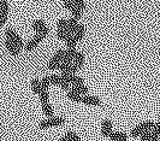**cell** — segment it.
I'll use <instances>...</instances> for the list:
<instances>
[{
    "mask_svg": "<svg viewBox=\"0 0 160 141\" xmlns=\"http://www.w3.org/2000/svg\"><path fill=\"white\" fill-rule=\"evenodd\" d=\"M66 122V119L64 117H49L45 121H41L39 123V128L40 129H49L53 127H59L63 125Z\"/></svg>",
    "mask_w": 160,
    "mask_h": 141,
    "instance_id": "6da1fadb",
    "label": "cell"
},
{
    "mask_svg": "<svg viewBox=\"0 0 160 141\" xmlns=\"http://www.w3.org/2000/svg\"><path fill=\"white\" fill-rule=\"evenodd\" d=\"M155 124L154 122L152 121H144L143 123H141V124L136 125L132 130H131V133L130 135L132 136V138H137V136H141L144 132H148V130H151L153 128V125Z\"/></svg>",
    "mask_w": 160,
    "mask_h": 141,
    "instance_id": "7a4b0ae2",
    "label": "cell"
},
{
    "mask_svg": "<svg viewBox=\"0 0 160 141\" xmlns=\"http://www.w3.org/2000/svg\"><path fill=\"white\" fill-rule=\"evenodd\" d=\"M32 29L35 30V33H36L38 35H40L42 39L47 38L48 33H49L48 27L45 24V22H43L42 19H36V21H34V22H32Z\"/></svg>",
    "mask_w": 160,
    "mask_h": 141,
    "instance_id": "3957f363",
    "label": "cell"
},
{
    "mask_svg": "<svg viewBox=\"0 0 160 141\" xmlns=\"http://www.w3.org/2000/svg\"><path fill=\"white\" fill-rule=\"evenodd\" d=\"M5 36H6V39L11 40V41H12V42H13L21 51H22V48L24 47L23 40H22V38H21V36H19L12 28H8V29L5 30Z\"/></svg>",
    "mask_w": 160,
    "mask_h": 141,
    "instance_id": "277c9868",
    "label": "cell"
},
{
    "mask_svg": "<svg viewBox=\"0 0 160 141\" xmlns=\"http://www.w3.org/2000/svg\"><path fill=\"white\" fill-rule=\"evenodd\" d=\"M82 102L86 104V105H89V106H100L101 105V100L95 97V95H83L82 97Z\"/></svg>",
    "mask_w": 160,
    "mask_h": 141,
    "instance_id": "5b68a950",
    "label": "cell"
},
{
    "mask_svg": "<svg viewBox=\"0 0 160 141\" xmlns=\"http://www.w3.org/2000/svg\"><path fill=\"white\" fill-rule=\"evenodd\" d=\"M112 132V122L108 118H105L102 121V123H101V135L104 138H108Z\"/></svg>",
    "mask_w": 160,
    "mask_h": 141,
    "instance_id": "8992f818",
    "label": "cell"
},
{
    "mask_svg": "<svg viewBox=\"0 0 160 141\" xmlns=\"http://www.w3.org/2000/svg\"><path fill=\"white\" fill-rule=\"evenodd\" d=\"M42 38H41L40 35H35L34 38H32V40H29L28 42H27V45L24 46V48H25V51H28V52H30V51H32V50H35L36 47L39 46V44H40L41 41H42Z\"/></svg>",
    "mask_w": 160,
    "mask_h": 141,
    "instance_id": "52a82bcc",
    "label": "cell"
},
{
    "mask_svg": "<svg viewBox=\"0 0 160 141\" xmlns=\"http://www.w3.org/2000/svg\"><path fill=\"white\" fill-rule=\"evenodd\" d=\"M5 47H6V50L8 51V53L11 55H13V57H16V55H18L21 53V50H19L11 40H8V39L5 40Z\"/></svg>",
    "mask_w": 160,
    "mask_h": 141,
    "instance_id": "ba28073f",
    "label": "cell"
},
{
    "mask_svg": "<svg viewBox=\"0 0 160 141\" xmlns=\"http://www.w3.org/2000/svg\"><path fill=\"white\" fill-rule=\"evenodd\" d=\"M76 53H77V51H76V47L68 48V50L65 51V55H64V58H63V60H62V62L72 63V62H73V58H75Z\"/></svg>",
    "mask_w": 160,
    "mask_h": 141,
    "instance_id": "9c48e42d",
    "label": "cell"
},
{
    "mask_svg": "<svg viewBox=\"0 0 160 141\" xmlns=\"http://www.w3.org/2000/svg\"><path fill=\"white\" fill-rule=\"evenodd\" d=\"M110 140L113 141H127L128 140V135L123 132H112L110 134Z\"/></svg>",
    "mask_w": 160,
    "mask_h": 141,
    "instance_id": "30bf717a",
    "label": "cell"
},
{
    "mask_svg": "<svg viewBox=\"0 0 160 141\" xmlns=\"http://www.w3.org/2000/svg\"><path fill=\"white\" fill-rule=\"evenodd\" d=\"M66 95H68V98L73 102H82V95L78 93H76L73 89H69V91H66Z\"/></svg>",
    "mask_w": 160,
    "mask_h": 141,
    "instance_id": "8fae6325",
    "label": "cell"
},
{
    "mask_svg": "<svg viewBox=\"0 0 160 141\" xmlns=\"http://www.w3.org/2000/svg\"><path fill=\"white\" fill-rule=\"evenodd\" d=\"M86 62V55H83V53H81V52H77L76 55H75V58H73V64L75 65H77L78 68H82L83 66V64Z\"/></svg>",
    "mask_w": 160,
    "mask_h": 141,
    "instance_id": "7c38bea8",
    "label": "cell"
},
{
    "mask_svg": "<svg viewBox=\"0 0 160 141\" xmlns=\"http://www.w3.org/2000/svg\"><path fill=\"white\" fill-rule=\"evenodd\" d=\"M71 89H73L76 93L81 94L82 97H83V95H87V94H88V92H89V88L86 86L84 83H82V85H76V86L72 87Z\"/></svg>",
    "mask_w": 160,
    "mask_h": 141,
    "instance_id": "4fadbf2b",
    "label": "cell"
},
{
    "mask_svg": "<svg viewBox=\"0 0 160 141\" xmlns=\"http://www.w3.org/2000/svg\"><path fill=\"white\" fill-rule=\"evenodd\" d=\"M32 92L35 94H39L41 93V91H42V87H41V80H38V78H34L32 81Z\"/></svg>",
    "mask_w": 160,
    "mask_h": 141,
    "instance_id": "5bb4252c",
    "label": "cell"
},
{
    "mask_svg": "<svg viewBox=\"0 0 160 141\" xmlns=\"http://www.w3.org/2000/svg\"><path fill=\"white\" fill-rule=\"evenodd\" d=\"M42 112L45 113L46 117H53V107H52V105L49 102L42 104Z\"/></svg>",
    "mask_w": 160,
    "mask_h": 141,
    "instance_id": "9a60e30c",
    "label": "cell"
},
{
    "mask_svg": "<svg viewBox=\"0 0 160 141\" xmlns=\"http://www.w3.org/2000/svg\"><path fill=\"white\" fill-rule=\"evenodd\" d=\"M84 34H86V27H84L83 24H80V25H78V28H77V30L75 31L73 36L77 39V41H81V40L83 39Z\"/></svg>",
    "mask_w": 160,
    "mask_h": 141,
    "instance_id": "2e32d148",
    "label": "cell"
},
{
    "mask_svg": "<svg viewBox=\"0 0 160 141\" xmlns=\"http://www.w3.org/2000/svg\"><path fill=\"white\" fill-rule=\"evenodd\" d=\"M60 63H62L60 59H57V58H54V57H52V59L48 62L47 68L49 69V70H57V69H59Z\"/></svg>",
    "mask_w": 160,
    "mask_h": 141,
    "instance_id": "e0dca14e",
    "label": "cell"
},
{
    "mask_svg": "<svg viewBox=\"0 0 160 141\" xmlns=\"http://www.w3.org/2000/svg\"><path fill=\"white\" fill-rule=\"evenodd\" d=\"M57 36H58L60 40H63V41H66V40L71 36V34H70L68 30H65V29H58V31H57Z\"/></svg>",
    "mask_w": 160,
    "mask_h": 141,
    "instance_id": "ac0fdd59",
    "label": "cell"
},
{
    "mask_svg": "<svg viewBox=\"0 0 160 141\" xmlns=\"http://www.w3.org/2000/svg\"><path fill=\"white\" fill-rule=\"evenodd\" d=\"M49 81H51V85H57V86H60V83L64 81L60 75H48Z\"/></svg>",
    "mask_w": 160,
    "mask_h": 141,
    "instance_id": "d6986e66",
    "label": "cell"
},
{
    "mask_svg": "<svg viewBox=\"0 0 160 141\" xmlns=\"http://www.w3.org/2000/svg\"><path fill=\"white\" fill-rule=\"evenodd\" d=\"M78 69H80V68H78L77 65H75L73 63H71V64L66 65V68H65L62 72H65V74H76V72L78 71Z\"/></svg>",
    "mask_w": 160,
    "mask_h": 141,
    "instance_id": "ffe728a7",
    "label": "cell"
},
{
    "mask_svg": "<svg viewBox=\"0 0 160 141\" xmlns=\"http://www.w3.org/2000/svg\"><path fill=\"white\" fill-rule=\"evenodd\" d=\"M64 136L69 141H81V138L78 136V134H76L75 132H68Z\"/></svg>",
    "mask_w": 160,
    "mask_h": 141,
    "instance_id": "44dd1931",
    "label": "cell"
},
{
    "mask_svg": "<svg viewBox=\"0 0 160 141\" xmlns=\"http://www.w3.org/2000/svg\"><path fill=\"white\" fill-rule=\"evenodd\" d=\"M49 86H51L49 77H48V76H45V77L41 80V87H42V91H48V89H49Z\"/></svg>",
    "mask_w": 160,
    "mask_h": 141,
    "instance_id": "7402d4cb",
    "label": "cell"
},
{
    "mask_svg": "<svg viewBox=\"0 0 160 141\" xmlns=\"http://www.w3.org/2000/svg\"><path fill=\"white\" fill-rule=\"evenodd\" d=\"M39 98H40L41 104L48 102V100H49V94H48V91H41V93L39 94Z\"/></svg>",
    "mask_w": 160,
    "mask_h": 141,
    "instance_id": "603a6c76",
    "label": "cell"
},
{
    "mask_svg": "<svg viewBox=\"0 0 160 141\" xmlns=\"http://www.w3.org/2000/svg\"><path fill=\"white\" fill-rule=\"evenodd\" d=\"M66 42V46H68V48H72V47H76V45H77V39L73 36V35H71L69 39L65 41Z\"/></svg>",
    "mask_w": 160,
    "mask_h": 141,
    "instance_id": "cb8c5ba5",
    "label": "cell"
},
{
    "mask_svg": "<svg viewBox=\"0 0 160 141\" xmlns=\"http://www.w3.org/2000/svg\"><path fill=\"white\" fill-rule=\"evenodd\" d=\"M0 8H1V13H4V15H8V0H0Z\"/></svg>",
    "mask_w": 160,
    "mask_h": 141,
    "instance_id": "d4e9b609",
    "label": "cell"
},
{
    "mask_svg": "<svg viewBox=\"0 0 160 141\" xmlns=\"http://www.w3.org/2000/svg\"><path fill=\"white\" fill-rule=\"evenodd\" d=\"M57 27H58V29H65V30H68V27H69V23H68V19H59L58 22H57Z\"/></svg>",
    "mask_w": 160,
    "mask_h": 141,
    "instance_id": "484cf974",
    "label": "cell"
},
{
    "mask_svg": "<svg viewBox=\"0 0 160 141\" xmlns=\"http://www.w3.org/2000/svg\"><path fill=\"white\" fill-rule=\"evenodd\" d=\"M82 11H83V10H81L80 8H77V6L75 5V6L72 8V10H71V13H72V16H73V17H76L77 19H80L81 17H82Z\"/></svg>",
    "mask_w": 160,
    "mask_h": 141,
    "instance_id": "4316f807",
    "label": "cell"
},
{
    "mask_svg": "<svg viewBox=\"0 0 160 141\" xmlns=\"http://www.w3.org/2000/svg\"><path fill=\"white\" fill-rule=\"evenodd\" d=\"M71 1L77 6V8H80L81 10H84V8H86V3H84V0H71Z\"/></svg>",
    "mask_w": 160,
    "mask_h": 141,
    "instance_id": "83f0119b",
    "label": "cell"
},
{
    "mask_svg": "<svg viewBox=\"0 0 160 141\" xmlns=\"http://www.w3.org/2000/svg\"><path fill=\"white\" fill-rule=\"evenodd\" d=\"M65 55V50H58L56 53H54V58H57V59H60V60H63V58H64Z\"/></svg>",
    "mask_w": 160,
    "mask_h": 141,
    "instance_id": "f1b7e54d",
    "label": "cell"
},
{
    "mask_svg": "<svg viewBox=\"0 0 160 141\" xmlns=\"http://www.w3.org/2000/svg\"><path fill=\"white\" fill-rule=\"evenodd\" d=\"M151 132H152L153 134H155V135H158V136H159L160 135V123L159 122L153 125V128L151 129Z\"/></svg>",
    "mask_w": 160,
    "mask_h": 141,
    "instance_id": "f546056e",
    "label": "cell"
},
{
    "mask_svg": "<svg viewBox=\"0 0 160 141\" xmlns=\"http://www.w3.org/2000/svg\"><path fill=\"white\" fill-rule=\"evenodd\" d=\"M63 3H64V6H65V8H68V10H70V11H71L72 8L75 6V4H73L72 1H63Z\"/></svg>",
    "mask_w": 160,
    "mask_h": 141,
    "instance_id": "4dcf8cb0",
    "label": "cell"
},
{
    "mask_svg": "<svg viewBox=\"0 0 160 141\" xmlns=\"http://www.w3.org/2000/svg\"><path fill=\"white\" fill-rule=\"evenodd\" d=\"M58 141H69V140H68V139H66L65 136H63V138H60V139H59Z\"/></svg>",
    "mask_w": 160,
    "mask_h": 141,
    "instance_id": "1f68e13d",
    "label": "cell"
},
{
    "mask_svg": "<svg viewBox=\"0 0 160 141\" xmlns=\"http://www.w3.org/2000/svg\"><path fill=\"white\" fill-rule=\"evenodd\" d=\"M62 1H71V0H62Z\"/></svg>",
    "mask_w": 160,
    "mask_h": 141,
    "instance_id": "d6a6232c",
    "label": "cell"
},
{
    "mask_svg": "<svg viewBox=\"0 0 160 141\" xmlns=\"http://www.w3.org/2000/svg\"><path fill=\"white\" fill-rule=\"evenodd\" d=\"M138 141H146V140H141V139H140V140H138Z\"/></svg>",
    "mask_w": 160,
    "mask_h": 141,
    "instance_id": "836d02e7",
    "label": "cell"
},
{
    "mask_svg": "<svg viewBox=\"0 0 160 141\" xmlns=\"http://www.w3.org/2000/svg\"><path fill=\"white\" fill-rule=\"evenodd\" d=\"M159 123H160V116H159Z\"/></svg>",
    "mask_w": 160,
    "mask_h": 141,
    "instance_id": "e575fe53",
    "label": "cell"
},
{
    "mask_svg": "<svg viewBox=\"0 0 160 141\" xmlns=\"http://www.w3.org/2000/svg\"><path fill=\"white\" fill-rule=\"evenodd\" d=\"M108 141H113V140H108Z\"/></svg>",
    "mask_w": 160,
    "mask_h": 141,
    "instance_id": "d590c367",
    "label": "cell"
}]
</instances>
